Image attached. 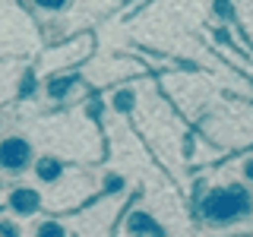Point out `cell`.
I'll return each mask as SVG.
<instances>
[{"mask_svg": "<svg viewBox=\"0 0 253 237\" xmlns=\"http://www.w3.org/2000/svg\"><path fill=\"white\" fill-rule=\"evenodd\" d=\"M244 209H247V199H244L241 190H215L206 199V215L209 218H234Z\"/></svg>", "mask_w": 253, "mask_h": 237, "instance_id": "6da1fadb", "label": "cell"}, {"mask_svg": "<svg viewBox=\"0 0 253 237\" xmlns=\"http://www.w3.org/2000/svg\"><path fill=\"white\" fill-rule=\"evenodd\" d=\"M26 158H29V146L22 139H6L0 146V164L3 168H19V164H26Z\"/></svg>", "mask_w": 253, "mask_h": 237, "instance_id": "7a4b0ae2", "label": "cell"}, {"mask_svg": "<svg viewBox=\"0 0 253 237\" xmlns=\"http://www.w3.org/2000/svg\"><path fill=\"white\" fill-rule=\"evenodd\" d=\"M35 193H32V190H19V193L13 196V205L16 209H22V212H29V209H35Z\"/></svg>", "mask_w": 253, "mask_h": 237, "instance_id": "3957f363", "label": "cell"}, {"mask_svg": "<svg viewBox=\"0 0 253 237\" xmlns=\"http://www.w3.org/2000/svg\"><path fill=\"white\" fill-rule=\"evenodd\" d=\"M57 171H60V168H57L54 161H44V164H42V177H47V180H51V177H57Z\"/></svg>", "mask_w": 253, "mask_h": 237, "instance_id": "277c9868", "label": "cell"}, {"mask_svg": "<svg viewBox=\"0 0 253 237\" xmlns=\"http://www.w3.org/2000/svg\"><path fill=\"white\" fill-rule=\"evenodd\" d=\"M42 237H63V234H60V228H44Z\"/></svg>", "mask_w": 253, "mask_h": 237, "instance_id": "5b68a950", "label": "cell"}, {"mask_svg": "<svg viewBox=\"0 0 253 237\" xmlns=\"http://www.w3.org/2000/svg\"><path fill=\"white\" fill-rule=\"evenodd\" d=\"M38 3H42V6H60L63 0H38Z\"/></svg>", "mask_w": 253, "mask_h": 237, "instance_id": "8992f818", "label": "cell"}, {"mask_svg": "<svg viewBox=\"0 0 253 237\" xmlns=\"http://www.w3.org/2000/svg\"><path fill=\"white\" fill-rule=\"evenodd\" d=\"M250 174H253V161H250Z\"/></svg>", "mask_w": 253, "mask_h": 237, "instance_id": "52a82bcc", "label": "cell"}]
</instances>
